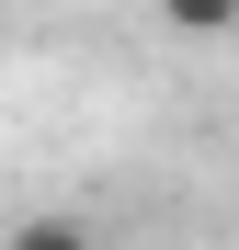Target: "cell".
<instances>
[{
    "label": "cell",
    "instance_id": "cell-1",
    "mask_svg": "<svg viewBox=\"0 0 239 250\" xmlns=\"http://www.w3.org/2000/svg\"><path fill=\"white\" fill-rule=\"evenodd\" d=\"M0 250H103L91 239V216H57V205H34V216H12V239Z\"/></svg>",
    "mask_w": 239,
    "mask_h": 250
},
{
    "label": "cell",
    "instance_id": "cell-2",
    "mask_svg": "<svg viewBox=\"0 0 239 250\" xmlns=\"http://www.w3.org/2000/svg\"><path fill=\"white\" fill-rule=\"evenodd\" d=\"M159 23H171L182 46H228L239 34V0H159Z\"/></svg>",
    "mask_w": 239,
    "mask_h": 250
}]
</instances>
